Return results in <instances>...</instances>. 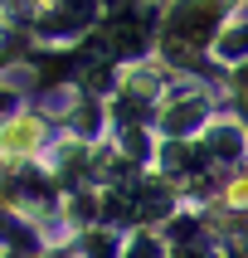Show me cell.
<instances>
[{
	"instance_id": "6da1fadb",
	"label": "cell",
	"mask_w": 248,
	"mask_h": 258,
	"mask_svg": "<svg viewBox=\"0 0 248 258\" xmlns=\"http://www.w3.org/2000/svg\"><path fill=\"white\" fill-rule=\"evenodd\" d=\"M34 142H39V122L34 117H15L10 127H0V151L5 156H25Z\"/></svg>"
}]
</instances>
